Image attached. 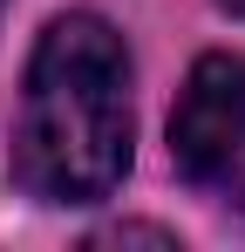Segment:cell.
<instances>
[{"instance_id":"cell-4","label":"cell","mask_w":245,"mask_h":252,"mask_svg":"<svg viewBox=\"0 0 245 252\" xmlns=\"http://www.w3.org/2000/svg\"><path fill=\"white\" fill-rule=\"evenodd\" d=\"M218 7H225V14H239V21H245V0H218Z\"/></svg>"},{"instance_id":"cell-1","label":"cell","mask_w":245,"mask_h":252,"mask_svg":"<svg viewBox=\"0 0 245 252\" xmlns=\"http://www.w3.org/2000/svg\"><path fill=\"white\" fill-rule=\"evenodd\" d=\"M129 41L102 14H55L41 28L7 170L34 205H102L129 170Z\"/></svg>"},{"instance_id":"cell-3","label":"cell","mask_w":245,"mask_h":252,"mask_svg":"<svg viewBox=\"0 0 245 252\" xmlns=\"http://www.w3.org/2000/svg\"><path fill=\"white\" fill-rule=\"evenodd\" d=\"M95 246H177L163 225H116V232H102Z\"/></svg>"},{"instance_id":"cell-2","label":"cell","mask_w":245,"mask_h":252,"mask_svg":"<svg viewBox=\"0 0 245 252\" xmlns=\"http://www.w3.org/2000/svg\"><path fill=\"white\" fill-rule=\"evenodd\" d=\"M170 164L218 211L245 218V55H198L170 109Z\"/></svg>"},{"instance_id":"cell-5","label":"cell","mask_w":245,"mask_h":252,"mask_svg":"<svg viewBox=\"0 0 245 252\" xmlns=\"http://www.w3.org/2000/svg\"><path fill=\"white\" fill-rule=\"evenodd\" d=\"M0 14H7V0H0Z\"/></svg>"}]
</instances>
